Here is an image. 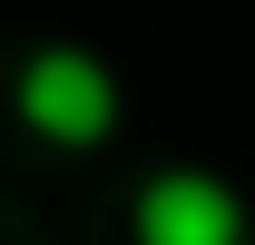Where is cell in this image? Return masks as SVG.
<instances>
[{"label":"cell","instance_id":"cell-1","mask_svg":"<svg viewBox=\"0 0 255 245\" xmlns=\"http://www.w3.org/2000/svg\"><path fill=\"white\" fill-rule=\"evenodd\" d=\"M10 108L49 137V147H98L108 127H118V69L98 59V49H30L20 79H10Z\"/></svg>","mask_w":255,"mask_h":245},{"label":"cell","instance_id":"cell-2","mask_svg":"<svg viewBox=\"0 0 255 245\" xmlns=\"http://www.w3.org/2000/svg\"><path fill=\"white\" fill-rule=\"evenodd\" d=\"M255 216L216 167H157L137 186V245H246Z\"/></svg>","mask_w":255,"mask_h":245}]
</instances>
